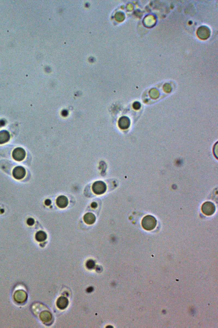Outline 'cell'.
<instances>
[{
    "label": "cell",
    "mask_w": 218,
    "mask_h": 328,
    "mask_svg": "<svg viewBox=\"0 0 218 328\" xmlns=\"http://www.w3.org/2000/svg\"><path fill=\"white\" fill-rule=\"evenodd\" d=\"M157 222L155 217L151 215H148L142 219V225L144 230L148 231H152L157 226Z\"/></svg>",
    "instance_id": "cell-1"
},
{
    "label": "cell",
    "mask_w": 218,
    "mask_h": 328,
    "mask_svg": "<svg viewBox=\"0 0 218 328\" xmlns=\"http://www.w3.org/2000/svg\"><path fill=\"white\" fill-rule=\"evenodd\" d=\"M93 192L96 195H102L106 192L107 186L102 181H98L93 184L92 187Z\"/></svg>",
    "instance_id": "cell-2"
},
{
    "label": "cell",
    "mask_w": 218,
    "mask_h": 328,
    "mask_svg": "<svg viewBox=\"0 0 218 328\" xmlns=\"http://www.w3.org/2000/svg\"><path fill=\"white\" fill-rule=\"evenodd\" d=\"M201 209L202 212L204 215L207 216H211L215 213L216 207L213 202L207 201L202 204Z\"/></svg>",
    "instance_id": "cell-3"
},
{
    "label": "cell",
    "mask_w": 218,
    "mask_h": 328,
    "mask_svg": "<svg viewBox=\"0 0 218 328\" xmlns=\"http://www.w3.org/2000/svg\"><path fill=\"white\" fill-rule=\"evenodd\" d=\"M26 156V153L25 149L20 147L15 148L12 151V158L18 162L23 160Z\"/></svg>",
    "instance_id": "cell-4"
},
{
    "label": "cell",
    "mask_w": 218,
    "mask_h": 328,
    "mask_svg": "<svg viewBox=\"0 0 218 328\" xmlns=\"http://www.w3.org/2000/svg\"><path fill=\"white\" fill-rule=\"evenodd\" d=\"M12 176L15 179L20 180L23 179L26 174V171L22 166H18L16 167L12 171Z\"/></svg>",
    "instance_id": "cell-5"
},
{
    "label": "cell",
    "mask_w": 218,
    "mask_h": 328,
    "mask_svg": "<svg viewBox=\"0 0 218 328\" xmlns=\"http://www.w3.org/2000/svg\"><path fill=\"white\" fill-rule=\"evenodd\" d=\"M27 293L23 290H18L14 294V299L18 303H23L27 300Z\"/></svg>",
    "instance_id": "cell-6"
},
{
    "label": "cell",
    "mask_w": 218,
    "mask_h": 328,
    "mask_svg": "<svg viewBox=\"0 0 218 328\" xmlns=\"http://www.w3.org/2000/svg\"><path fill=\"white\" fill-rule=\"evenodd\" d=\"M118 125L121 130H127L130 126V119L127 116H122L119 118Z\"/></svg>",
    "instance_id": "cell-7"
},
{
    "label": "cell",
    "mask_w": 218,
    "mask_h": 328,
    "mask_svg": "<svg viewBox=\"0 0 218 328\" xmlns=\"http://www.w3.org/2000/svg\"><path fill=\"white\" fill-rule=\"evenodd\" d=\"M68 199L65 196H60L56 200V205L61 209L66 208L68 206Z\"/></svg>",
    "instance_id": "cell-8"
},
{
    "label": "cell",
    "mask_w": 218,
    "mask_h": 328,
    "mask_svg": "<svg viewBox=\"0 0 218 328\" xmlns=\"http://www.w3.org/2000/svg\"><path fill=\"white\" fill-rule=\"evenodd\" d=\"M10 139V134L8 131L6 130L0 131V145L6 143Z\"/></svg>",
    "instance_id": "cell-9"
},
{
    "label": "cell",
    "mask_w": 218,
    "mask_h": 328,
    "mask_svg": "<svg viewBox=\"0 0 218 328\" xmlns=\"http://www.w3.org/2000/svg\"><path fill=\"white\" fill-rule=\"evenodd\" d=\"M69 301L68 299L65 297H61L57 300L56 305L57 307L60 309H64L68 306Z\"/></svg>",
    "instance_id": "cell-10"
},
{
    "label": "cell",
    "mask_w": 218,
    "mask_h": 328,
    "mask_svg": "<svg viewBox=\"0 0 218 328\" xmlns=\"http://www.w3.org/2000/svg\"><path fill=\"white\" fill-rule=\"evenodd\" d=\"M83 219L86 224L88 225H91L96 221V217L93 214L88 213L84 216Z\"/></svg>",
    "instance_id": "cell-11"
},
{
    "label": "cell",
    "mask_w": 218,
    "mask_h": 328,
    "mask_svg": "<svg viewBox=\"0 0 218 328\" xmlns=\"http://www.w3.org/2000/svg\"><path fill=\"white\" fill-rule=\"evenodd\" d=\"M40 318L41 321L45 323H48L52 319V316L50 312L44 311L41 312L40 315Z\"/></svg>",
    "instance_id": "cell-12"
},
{
    "label": "cell",
    "mask_w": 218,
    "mask_h": 328,
    "mask_svg": "<svg viewBox=\"0 0 218 328\" xmlns=\"http://www.w3.org/2000/svg\"><path fill=\"white\" fill-rule=\"evenodd\" d=\"M35 238L36 240L39 242H42L46 240L47 235L46 232L43 231H39L35 234Z\"/></svg>",
    "instance_id": "cell-13"
},
{
    "label": "cell",
    "mask_w": 218,
    "mask_h": 328,
    "mask_svg": "<svg viewBox=\"0 0 218 328\" xmlns=\"http://www.w3.org/2000/svg\"><path fill=\"white\" fill-rule=\"evenodd\" d=\"M95 265V262L92 260H89L87 262V264H86V266H87V268L89 269H93Z\"/></svg>",
    "instance_id": "cell-14"
},
{
    "label": "cell",
    "mask_w": 218,
    "mask_h": 328,
    "mask_svg": "<svg viewBox=\"0 0 218 328\" xmlns=\"http://www.w3.org/2000/svg\"><path fill=\"white\" fill-rule=\"evenodd\" d=\"M141 107V105L140 103L139 102H135L133 104V107L136 110H138V109H140Z\"/></svg>",
    "instance_id": "cell-15"
},
{
    "label": "cell",
    "mask_w": 218,
    "mask_h": 328,
    "mask_svg": "<svg viewBox=\"0 0 218 328\" xmlns=\"http://www.w3.org/2000/svg\"><path fill=\"white\" fill-rule=\"evenodd\" d=\"M27 224H28L29 226H33L34 225V224H35V220H34V219L32 218H28V219H27Z\"/></svg>",
    "instance_id": "cell-16"
},
{
    "label": "cell",
    "mask_w": 218,
    "mask_h": 328,
    "mask_svg": "<svg viewBox=\"0 0 218 328\" xmlns=\"http://www.w3.org/2000/svg\"><path fill=\"white\" fill-rule=\"evenodd\" d=\"M44 203L47 206H50L51 204V200H50V199H47V200H45V201Z\"/></svg>",
    "instance_id": "cell-17"
},
{
    "label": "cell",
    "mask_w": 218,
    "mask_h": 328,
    "mask_svg": "<svg viewBox=\"0 0 218 328\" xmlns=\"http://www.w3.org/2000/svg\"><path fill=\"white\" fill-rule=\"evenodd\" d=\"M97 207L98 204L96 202H93L91 204V207L92 208H93V209H96Z\"/></svg>",
    "instance_id": "cell-18"
},
{
    "label": "cell",
    "mask_w": 218,
    "mask_h": 328,
    "mask_svg": "<svg viewBox=\"0 0 218 328\" xmlns=\"http://www.w3.org/2000/svg\"><path fill=\"white\" fill-rule=\"evenodd\" d=\"M61 114L63 116H65H65H67V115H68V111H67V110H63Z\"/></svg>",
    "instance_id": "cell-19"
},
{
    "label": "cell",
    "mask_w": 218,
    "mask_h": 328,
    "mask_svg": "<svg viewBox=\"0 0 218 328\" xmlns=\"http://www.w3.org/2000/svg\"><path fill=\"white\" fill-rule=\"evenodd\" d=\"M93 287H89V288L87 289V292H88V293H90V292H93Z\"/></svg>",
    "instance_id": "cell-20"
}]
</instances>
